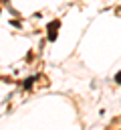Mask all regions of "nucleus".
<instances>
[{"label": "nucleus", "instance_id": "obj_1", "mask_svg": "<svg viewBox=\"0 0 121 130\" xmlns=\"http://www.w3.org/2000/svg\"><path fill=\"white\" fill-rule=\"evenodd\" d=\"M60 26V20H52L48 26H46V35H48V41H54L56 39V28Z\"/></svg>", "mask_w": 121, "mask_h": 130}, {"label": "nucleus", "instance_id": "obj_2", "mask_svg": "<svg viewBox=\"0 0 121 130\" xmlns=\"http://www.w3.org/2000/svg\"><path fill=\"white\" fill-rule=\"evenodd\" d=\"M34 79H36V77H28V79L24 81V89H28V87H30V85L34 83Z\"/></svg>", "mask_w": 121, "mask_h": 130}, {"label": "nucleus", "instance_id": "obj_3", "mask_svg": "<svg viewBox=\"0 0 121 130\" xmlns=\"http://www.w3.org/2000/svg\"><path fill=\"white\" fill-rule=\"evenodd\" d=\"M115 81H117V83H121V71H119V73L115 75Z\"/></svg>", "mask_w": 121, "mask_h": 130}]
</instances>
